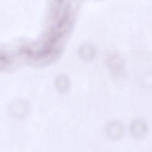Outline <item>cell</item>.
<instances>
[{
	"instance_id": "6da1fadb",
	"label": "cell",
	"mask_w": 152,
	"mask_h": 152,
	"mask_svg": "<svg viewBox=\"0 0 152 152\" xmlns=\"http://www.w3.org/2000/svg\"><path fill=\"white\" fill-rule=\"evenodd\" d=\"M107 62L112 75L116 77H120L123 75L125 64L122 57L117 52L114 50L109 52L107 54Z\"/></svg>"
},
{
	"instance_id": "7a4b0ae2",
	"label": "cell",
	"mask_w": 152,
	"mask_h": 152,
	"mask_svg": "<svg viewBox=\"0 0 152 152\" xmlns=\"http://www.w3.org/2000/svg\"><path fill=\"white\" fill-rule=\"evenodd\" d=\"M148 130L147 123L143 119L137 118L133 120L130 124V133L135 139L144 138L147 135Z\"/></svg>"
},
{
	"instance_id": "3957f363",
	"label": "cell",
	"mask_w": 152,
	"mask_h": 152,
	"mask_svg": "<svg viewBox=\"0 0 152 152\" xmlns=\"http://www.w3.org/2000/svg\"><path fill=\"white\" fill-rule=\"evenodd\" d=\"M106 132L110 139L112 140H118L124 135L125 128L120 121H111L106 126Z\"/></svg>"
}]
</instances>
